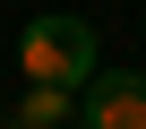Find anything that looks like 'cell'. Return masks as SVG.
I'll return each mask as SVG.
<instances>
[{"label": "cell", "mask_w": 146, "mask_h": 129, "mask_svg": "<svg viewBox=\"0 0 146 129\" xmlns=\"http://www.w3.org/2000/svg\"><path fill=\"white\" fill-rule=\"evenodd\" d=\"M95 26L86 17H69V9H43V17H26V35H17V69L35 78V86H69V95H86V78H95Z\"/></svg>", "instance_id": "6da1fadb"}, {"label": "cell", "mask_w": 146, "mask_h": 129, "mask_svg": "<svg viewBox=\"0 0 146 129\" xmlns=\"http://www.w3.org/2000/svg\"><path fill=\"white\" fill-rule=\"evenodd\" d=\"M78 129H146V69H95L78 95Z\"/></svg>", "instance_id": "7a4b0ae2"}, {"label": "cell", "mask_w": 146, "mask_h": 129, "mask_svg": "<svg viewBox=\"0 0 146 129\" xmlns=\"http://www.w3.org/2000/svg\"><path fill=\"white\" fill-rule=\"evenodd\" d=\"M69 120H78V95H69V86H35V78H26L9 129H69Z\"/></svg>", "instance_id": "3957f363"}]
</instances>
